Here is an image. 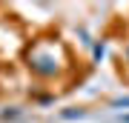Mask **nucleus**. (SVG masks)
<instances>
[{
  "mask_svg": "<svg viewBox=\"0 0 129 123\" xmlns=\"http://www.w3.org/2000/svg\"><path fill=\"white\" fill-rule=\"evenodd\" d=\"M29 66H32V72L40 74V77H52V74L57 72V60L49 57V55H35V57H29Z\"/></svg>",
  "mask_w": 129,
  "mask_h": 123,
  "instance_id": "nucleus-1",
  "label": "nucleus"
},
{
  "mask_svg": "<svg viewBox=\"0 0 129 123\" xmlns=\"http://www.w3.org/2000/svg\"><path fill=\"white\" fill-rule=\"evenodd\" d=\"M115 106H129V97H120V100H115Z\"/></svg>",
  "mask_w": 129,
  "mask_h": 123,
  "instance_id": "nucleus-2",
  "label": "nucleus"
},
{
  "mask_svg": "<svg viewBox=\"0 0 129 123\" xmlns=\"http://www.w3.org/2000/svg\"><path fill=\"white\" fill-rule=\"evenodd\" d=\"M126 55H129V49H126Z\"/></svg>",
  "mask_w": 129,
  "mask_h": 123,
  "instance_id": "nucleus-3",
  "label": "nucleus"
}]
</instances>
